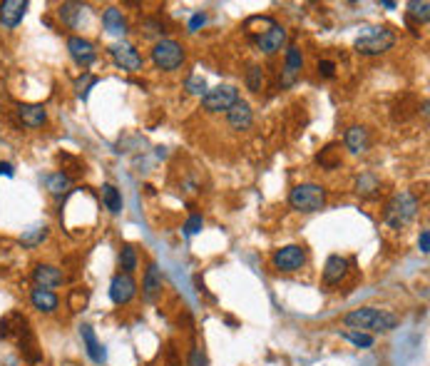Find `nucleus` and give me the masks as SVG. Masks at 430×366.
Returning <instances> with one entry per match:
<instances>
[{"label":"nucleus","instance_id":"obj_1","mask_svg":"<svg viewBox=\"0 0 430 366\" xmlns=\"http://www.w3.org/2000/svg\"><path fill=\"white\" fill-rule=\"evenodd\" d=\"M343 324L351 326L353 332H376V334H388L398 326V316L391 312L376 309V307H358L351 309L343 316Z\"/></svg>","mask_w":430,"mask_h":366},{"label":"nucleus","instance_id":"obj_12","mask_svg":"<svg viewBox=\"0 0 430 366\" xmlns=\"http://www.w3.org/2000/svg\"><path fill=\"white\" fill-rule=\"evenodd\" d=\"M25 13H28V3L25 0H6L0 3V25L8 30L17 28L23 23Z\"/></svg>","mask_w":430,"mask_h":366},{"label":"nucleus","instance_id":"obj_36","mask_svg":"<svg viewBox=\"0 0 430 366\" xmlns=\"http://www.w3.org/2000/svg\"><path fill=\"white\" fill-rule=\"evenodd\" d=\"M92 85H97V78H95V75H90V73H85V78H82V80H77V95H80V98L87 100Z\"/></svg>","mask_w":430,"mask_h":366},{"label":"nucleus","instance_id":"obj_23","mask_svg":"<svg viewBox=\"0 0 430 366\" xmlns=\"http://www.w3.org/2000/svg\"><path fill=\"white\" fill-rule=\"evenodd\" d=\"M356 192L363 200H376L380 195V180L376 177L373 172H363L361 177L356 180Z\"/></svg>","mask_w":430,"mask_h":366},{"label":"nucleus","instance_id":"obj_14","mask_svg":"<svg viewBox=\"0 0 430 366\" xmlns=\"http://www.w3.org/2000/svg\"><path fill=\"white\" fill-rule=\"evenodd\" d=\"M227 122L232 130H249L251 122H254V112H251V105L246 100L239 98L232 108L227 110Z\"/></svg>","mask_w":430,"mask_h":366},{"label":"nucleus","instance_id":"obj_27","mask_svg":"<svg viewBox=\"0 0 430 366\" xmlns=\"http://www.w3.org/2000/svg\"><path fill=\"white\" fill-rule=\"evenodd\" d=\"M82 10H87L82 3H63L60 10H57V15H60V20H63L68 28H77V20H80V15H82Z\"/></svg>","mask_w":430,"mask_h":366},{"label":"nucleus","instance_id":"obj_7","mask_svg":"<svg viewBox=\"0 0 430 366\" xmlns=\"http://www.w3.org/2000/svg\"><path fill=\"white\" fill-rule=\"evenodd\" d=\"M272 264H274V269H279V272H299V269L306 264V249L299 244H286V247H281V249L274 252Z\"/></svg>","mask_w":430,"mask_h":366},{"label":"nucleus","instance_id":"obj_41","mask_svg":"<svg viewBox=\"0 0 430 366\" xmlns=\"http://www.w3.org/2000/svg\"><path fill=\"white\" fill-rule=\"evenodd\" d=\"M0 175H6V177H15V170H13L10 162H0Z\"/></svg>","mask_w":430,"mask_h":366},{"label":"nucleus","instance_id":"obj_15","mask_svg":"<svg viewBox=\"0 0 430 366\" xmlns=\"http://www.w3.org/2000/svg\"><path fill=\"white\" fill-rule=\"evenodd\" d=\"M343 145L348 152H353V155H361V152H366L368 147H371V132H368V127L363 125H351L348 130H346L343 135Z\"/></svg>","mask_w":430,"mask_h":366},{"label":"nucleus","instance_id":"obj_8","mask_svg":"<svg viewBox=\"0 0 430 366\" xmlns=\"http://www.w3.org/2000/svg\"><path fill=\"white\" fill-rule=\"evenodd\" d=\"M110 55H112L114 63L122 70H127V73H140L142 70V55L132 43H125V41L114 43V45L110 47Z\"/></svg>","mask_w":430,"mask_h":366},{"label":"nucleus","instance_id":"obj_5","mask_svg":"<svg viewBox=\"0 0 430 366\" xmlns=\"http://www.w3.org/2000/svg\"><path fill=\"white\" fill-rule=\"evenodd\" d=\"M184 60H187L184 47L177 41H170V38L159 41L157 45L152 47V63H154V68L162 70V73H175V70H179L181 65H184Z\"/></svg>","mask_w":430,"mask_h":366},{"label":"nucleus","instance_id":"obj_32","mask_svg":"<svg viewBox=\"0 0 430 366\" xmlns=\"http://www.w3.org/2000/svg\"><path fill=\"white\" fill-rule=\"evenodd\" d=\"M246 87H249L251 92L264 90V70H261L259 65H251V68L246 70Z\"/></svg>","mask_w":430,"mask_h":366},{"label":"nucleus","instance_id":"obj_34","mask_svg":"<svg viewBox=\"0 0 430 366\" xmlns=\"http://www.w3.org/2000/svg\"><path fill=\"white\" fill-rule=\"evenodd\" d=\"M68 304H70V309L73 312H82V307L87 304V292L85 289H73V292H70Z\"/></svg>","mask_w":430,"mask_h":366},{"label":"nucleus","instance_id":"obj_18","mask_svg":"<svg viewBox=\"0 0 430 366\" xmlns=\"http://www.w3.org/2000/svg\"><path fill=\"white\" fill-rule=\"evenodd\" d=\"M348 274V259H343L341 254H331L326 259V267H323V281L326 284H341Z\"/></svg>","mask_w":430,"mask_h":366},{"label":"nucleus","instance_id":"obj_2","mask_svg":"<svg viewBox=\"0 0 430 366\" xmlns=\"http://www.w3.org/2000/svg\"><path fill=\"white\" fill-rule=\"evenodd\" d=\"M418 210H420V202L413 192H396L388 200V205H385L383 219L391 229H403L406 224H410L418 217Z\"/></svg>","mask_w":430,"mask_h":366},{"label":"nucleus","instance_id":"obj_19","mask_svg":"<svg viewBox=\"0 0 430 366\" xmlns=\"http://www.w3.org/2000/svg\"><path fill=\"white\" fill-rule=\"evenodd\" d=\"M30 304H33L38 312H43V314H52V312H57V307H60V299H57V294L52 292V289L35 286L33 292H30Z\"/></svg>","mask_w":430,"mask_h":366},{"label":"nucleus","instance_id":"obj_43","mask_svg":"<svg viewBox=\"0 0 430 366\" xmlns=\"http://www.w3.org/2000/svg\"><path fill=\"white\" fill-rule=\"evenodd\" d=\"M6 366H20V361H17V359H6Z\"/></svg>","mask_w":430,"mask_h":366},{"label":"nucleus","instance_id":"obj_11","mask_svg":"<svg viewBox=\"0 0 430 366\" xmlns=\"http://www.w3.org/2000/svg\"><path fill=\"white\" fill-rule=\"evenodd\" d=\"M68 52H70V57H73L75 63L80 65V68H90V65L97 60L95 45H92L90 41H85V38H80V35L68 38Z\"/></svg>","mask_w":430,"mask_h":366},{"label":"nucleus","instance_id":"obj_6","mask_svg":"<svg viewBox=\"0 0 430 366\" xmlns=\"http://www.w3.org/2000/svg\"><path fill=\"white\" fill-rule=\"evenodd\" d=\"M237 100H239V90L234 85H216L204 92L202 108L207 112H227Z\"/></svg>","mask_w":430,"mask_h":366},{"label":"nucleus","instance_id":"obj_44","mask_svg":"<svg viewBox=\"0 0 430 366\" xmlns=\"http://www.w3.org/2000/svg\"><path fill=\"white\" fill-rule=\"evenodd\" d=\"M157 157H167V149L165 147H157Z\"/></svg>","mask_w":430,"mask_h":366},{"label":"nucleus","instance_id":"obj_31","mask_svg":"<svg viewBox=\"0 0 430 366\" xmlns=\"http://www.w3.org/2000/svg\"><path fill=\"white\" fill-rule=\"evenodd\" d=\"M316 162L321 167H326V170H336V167L341 165V155H339V149H336V145H329L326 149H321Z\"/></svg>","mask_w":430,"mask_h":366},{"label":"nucleus","instance_id":"obj_4","mask_svg":"<svg viewBox=\"0 0 430 366\" xmlns=\"http://www.w3.org/2000/svg\"><path fill=\"white\" fill-rule=\"evenodd\" d=\"M289 205H291V210L304 212V214L323 210V207H326V187H321V184H316V182L296 184L289 195Z\"/></svg>","mask_w":430,"mask_h":366},{"label":"nucleus","instance_id":"obj_30","mask_svg":"<svg viewBox=\"0 0 430 366\" xmlns=\"http://www.w3.org/2000/svg\"><path fill=\"white\" fill-rule=\"evenodd\" d=\"M341 339H346V342H351L353 346H358V349H371L373 346V334H366V332H353V329H348V332H341Z\"/></svg>","mask_w":430,"mask_h":366},{"label":"nucleus","instance_id":"obj_25","mask_svg":"<svg viewBox=\"0 0 430 366\" xmlns=\"http://www.w3.org/2000/svg\"><path fill=\"white\" fill-rule=\"evenodd\" d=\"M408 20L415 25H425L430 20V3L428 0H410L406 10Z\"/></svg>","mask_w":430,"mask_h":366},{"label":"nucleus","instance_id":"obj_16","mask_svg":"<svg viewBox=\"0 0 430 366\" xmlns=\"http://www.w3.org/2000/svg\"><path fill=\"white\" fill-rule=\"evenodd\" d=\"M33 281L35 286H43V289H55L65 281V274L52 264H35L33 269Z\"/></svg>","mask_w":430,"mask_h":366},{"label":"nucleus","instance_id":"obj_40","mask_svg":"<svg viewBox=\"0 0 430 366\" xmlns=\"http://www.w3.org/2000/svg\"><path fill=\"white\" fill-rule=\"evenodd\" d=\"M207 23V15L204 13H197V15H192V20H189V33H197L202 25Z\"/></svg>","mask_w":430,"mask_h":366},{"label":"nucleus","instance_id":"obj_39","mask_svg":"<svg viewBox=\"0 0 430 366\" xmlns=\"http://www.w3.org/2000/svg\"><path fill=\"white\" fill-rule=\"evenodd\" d=\"M418 249H420L423 254L430 252V229H423V232H420V237H418Z\"/></svg>","mask_w":430,"mask_h":366},{"label":"nucleus","instance_id":"obj_38","mask_svg":"<svg viewBox=\"0 0 430 366\" xmlns=\"http://www.w3.org/2000/svg\"><path fill=\"white\" fill-rule=\"evenodd\" d=\"M316 70H318V75L321 78H336V63L334 60H318V65H316Z\"/></svg>","mask_w":430,"mask_h":366},{"label":"nucleus","instance_id":"obj_28","mask_svg":"<svg viewBox=\"0 0 430 366\" xmlns=\"http://www.w3.org/2000/svg\"><path fill=\"white\" fill-rule=\"evenodd\" d=\"M102 205L108 207L112 214H119L122 212V195L114 184H102Z\"/></svg>","mask_w":430,"mask_h":366},{"label":"nucleus","instance_id":"obj_13","mask_svg":"<svg viewBox=\"0 0 430 366\" xmlns=\"http://www.w3.org/2000/svg\"><path fill=\"white\" fill-rule=\"evenodd\" d=\"M301 68H304V55H301L299 45H289L286 47V63H283V70H281V87L294 85Z\"/></svg>","mask_w":430,"mask_h":366},{"label":"nucleus","instance_id":"obj_17","mask_svg":"<svg viewBox=\"0 0 430 366\" xmlns=\"http://www.w3.org/2000/svg\"><path fill=\"white\" fill-rule=\"evenodd\" d=\"M80 337H82V342H85L87 356H90L95 364H105V361H108V351H105V346L100 344V339H97L95 329H92L90 324L80 326Z\"/></svg>","mask_w":430,"mask_h":366},{"label":"nucleus","instance_id":"obj_29","mask_svg":"<svg viewBox=\"0 0 430 366\" xmlns=\"http://www.w3.org/2000/svg\"><path fill=\"white\" fill-rule=\"evenodd\" d=\"M119 269L122 274H132L137 269V249L132 244H122L119 249Z\"/></svg>","mask_w":430,"mask_h":366},{"label":"nucleus","instance_id":"obj_3","mask_svg":"<svg viewBox=\"0 0 430 366\" xmlns=\"http://www.w3.org/2000/svg\"><path fill=\"white\" fill-rule=\"evenodd\" d=\"M396 45V33H393L388 25H378V28H368L366 33L356 41V52L358 55L373 57V55H383L391 47Z\"/></svg>","mask_w":430,"mask_h":366},{"label":"nucleus","instance_id":"obj_42","mask_svg":"<svg viewBox=\"0 0 430 366\" xmlns=\"http://www.w3.org/2000/svg\"><path fill=\"white\" fill-rule=\"evenodd\" d=\"M380 6H383V8H388V10H396V3H393V0H383V3H380Z\"/></svg>","mask_w":430,"mask_h":366},{"label":"nucleus","instance_id":"obj_37","mask_svg":"<svg viewBox=\"0 0 430 366\" xmlns=\"http://www.w3.org/2000/svg\"><path fill=\"white\" fill-rule=\"evenodd\" d=\"M189 366H209V359L202 351V346H192V351H189Z\"/></svg>","mask_w":430,"mask_h":366},{"label":"nucleus","instance_id":"obj_22","mask_svg":"<svg viewBox=\"0 0 430 366\" xmlns=\"http://www.w3.org/2000/svg\"><path fill=\"white\" fill-rule=\"evenodd\" d=\"M102 25H105V30H108L110 35H122L127 33V20L125 15H122V10L114 6L105 8V13H102Z\"/></svg>","mask_w":430,"mask_h":366},{"label":"nucleus","instance_id":"obj_20","mask_svg":"<svg viewBox=\"0 0 430 366\" xmlns=\"http://www.w3.org/2000/svg\"><path fill=\"white\" fill-rule=\"evenodd\" d=\"M159 294H162V274H159L157 264H149L144 279H142V297L147 302H157Z\"/></svg>","mask_w":430,"mask_h":366},{"label":"nucleus","instance_id":"obj_21","mask_svg":"<svg viewBox=\"0 0 430 366\" xmlns=\"http://www.w3.org/2000/svg\"><path fill=\"white\" fill-rule=\"evenodd\" d=\"M17 117H20V122H23L25 127L35 130V127L45 125L47 112L43 105H20V108H17Z\"/></svg>","mask_w":430,"mask_h":366},{"label":"nucleus","instance_id":"obj_33","mask_svg":"<svg viewBox=\"0 0 430 366\" xmlns=\"http://www.w3.org/2000/svg\"><path fill=\"white\" fill-rule=\"evenodd\" d=\"M184 90H187L189 95H199V98H204V92H207V82H204L202 75H189L187 80H184Z\"/></svg>","mask_w":430,"mask_h":366},{"label":"nucleus","instance_id":"obj_35","mask_svg":"<svg viewBox=\"0 0 430 366\" xmlns=\"http://www.w3.org/2000/svg\"><path fill=\"white\" fill-rule=\"evenodd\" d=\"M202 227H204L202 214H192V217H189L187 222H184V235H187V237L199 235V232H202Z\"/></svg>","mask_w":430,"mask_h":366},{"label":"nucleus","instance_id":"obj_10","mask_svg":"<svg viewBox=\"0 0 430 366\" xmlns=\"http://www.w3.org/2000/svg\"><path fill=\"white\" fill-rule=\"evenodd\" d=\"M286 41H289V33H286V28L283 25H274V28H269L266 33H261L259 38H256V45H259V50L264 52V55H276V52H281V47L286 45Z\"/></svg>","mask_w":430,"mask_h":366},{"label":"nucleus","instance_id":"obj_24","mask_svg":"<svg viewBox=\"0 0 430 366\" xmlns=\"http://www.w3.org/2000/svg\"><path fill=\"white\" fill-rule=\"evenodd\" d=\"M70 184H73V180H70L68 172H52V175H47L45 177V187L50 195L55 197H65L70 192Z\"/></svg>","mask_w":430,"mask_h":366},{"label":"nucleus","instance_id":"obj_9","mask_svg":"<svg viewBox=\"0 0 430 366\" xmlns=\"http://www.w3.org/2000/svg\"><path fill=\"white\" fill-rule=\"evenodd\" d=\"M137 294V281L132 279V274H114L112 281H110V299H112L117 307H125L135 299Z\"/></svg>","mask_w":430,"mask_h":366},{"label":"nucleus","instance_id":"obj_26","mask_svg":"<svg viewBox=\"0 0 430 366\" xmlns=\"http://www.w3.org/2000/svg\"><path fill=\"white\" fill-rule=\"evenodd\" d=\"M47 235H50V227H47V224H43V227L25 229L23 235H20V244L28 247V249H35V247H40L43 242L47 240Z\"/></svg>","mask_w":430,"mask_h":366}]
</instances>
